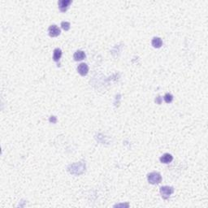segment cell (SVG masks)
<instances>
[{
  "mask_svg": "<svg viewBox=\"0 0 208 208\" xmlns=\"http://www.w3.org/2000/svg\"><path fill=\"white\" fill-rule=\"evenodd\" d=\"M172 160H173V157L171 154H168V153H166L160 157V162L163 164H170Z\"/></svg>",
  "mask_w": 208,
  "mask_h": 208,
  "instance_id": "8992f818",
  "label": "cell"
},
{
  "mask_svg": "<svg viewBox=\"0 0 208 208\" xmlns=\"http://www.w3.org/2000/svg\"><path fill=\"white\" fill-rule=\"evenodd\" d=\"M61 27H62V29H63L65 31H67V30H70V23L66 22V21H63V22L61 23Z\"/></svg>",
  "mask_w": 208,
  "mask_h": 208,
  "instance_id": "8fae6325",
  "label": "cell"
},
{
  "mask_svg": "<svg viewBox=\"0 0 208 208\" xmlns=\"http://www.w3.org/2000/svg\"><path fill=\"white\" fill-rule=\"evenodd\" d=\"M72 4L71 0H60L58 2V5H59V8L62 12H65L67 11V8L69 7V5Z\"/></svg>",
  "mask_w": 208,
  "mask_h": 208,
  "instance_id": "3957f363",
  "label": "cell"
},
{
  "mask_svg": "<svg viewBox=\"0 0 208 208\" xmlns=\"http://www.w3.org/2000/svg\"><path fill=\"white\" fill-rule=\"evenodd\" d=\"M50 122L56 123V116H51V117L50 118Z\"/></svg>",
  "mask_w": 208,
  "mask_h": 208,
  "instance_id": "7c38bea8",
  "label": "cell"
},
{
  "mask_svg": "<svg viewBox=\"0 0 208 208\" xmlns=\"http://www.w3.org/2000/svg\"><path fill=\"white\" fill-rule=\"evenodd\" d=\"M48 32L49 35H50L51 37H57V36H59L60 33H61L60 28L57 25H53L50 26V27H49Z\"/></svg>",
  "mask_w": 208,
  "mask_h": 208,
  "instance_id": "277c9868",
  "label": "cell"
},
{
  "mask_svg": "<svg viewBox=\"0 0 208 208\" xmlns=\"http://www.w3.org/2000/svg\"><path fill=\"white\" fill-rule=\"evenodd\" d=\"M62 56V51L60 48L55 49L54 53H53V60L56 62H59Z\"/></svg>",
  "mask_w": 208,
  "mask_h": 208,
  "instance_id": "9c48e42d",
  "label": "cell"
},
{
  "mask_svg": "<svg viewBox=\"0 0 208 208\" xmlns=\"http://www.w3.org/2000/svg\"><path fill=\"white\" fill-rule=\"evenodd\" d=\"M151 44L155 48H160L163 45V41L160 37H154L151 41Z\"/></svg>",
  "mask_w": 208,
  "mask_h": 208,
  "instance_id": "ba28073f",
  "label": "cell"
},
{
  "mask_svg": "<svg viewBox=\"0 0 208 208\" xmlns=\"http://www.w3.org/2000/svg\"><path fill=\"white\" fill-rule=\"evenodd\" d=\"M147 179H148V181L150 184H152V185H157V184H160V182L162 181V176L159 172H156V171H153L149 173L147 176Z\"/></svg>",
  "mask_w": 208,
  "mask_h": 208,
  "instance_id": "6da1fadb",
  "label": "cell"
},
{
  "mask_svg": "<svg viewBox=\"0 0 208 208\" xmlns=\"http://www.w3.org/2000/svg\"><path fill=\"white\" fill-rule=\"evenodd\" d=\"M164 101L167 103H171V102H172V100H173V96L171 95V93H166L165 95H164Z\"/></svg>",
  "mask_w": 208,
  "mask_h": 208,
  "instance_id": "30bf717a",
  "label": "cell"
},
{
  "mask_svg": "<svg viewBox=\"0 0 208 208\" xmlns=\"http://www.w3.org/2000/svg\"><path fill=\"white\" fill-rule=\"evenodd\" d=\"M86 57V53L82 51H77L75 52L74 55H73V59L75 60V61H81L83 60Z\"/></svg>",
  "mask_w": 208,
  "mask_h": 208,
  "instance_id": "52a82bcc",
  "label": "cell"
},
{
  "mask_svg": "<svg viewBox=\"0 0 208 208\" xmlns=\"http://www.w3.org/2000/svg\"><path fill=\"white\" fill-rule=\"evenodd\" d=\"M77 72H79V74L82 75V76H86L89 72L88 65L85 63H82L81 64H79L77 67Z\"/></svg>",
  "mask_w": 208,
  "mask_h": 208,
  "instance_id": "5b68a950",
  "label": "cell"
},
{
  "mask_svg": "<svg viewBox=\"0 0 208 208\" xmlns=\"http://www.w3.org/2000/svg\"><path fill=\"white\" fill-rule=\"evenodd\" d=\"M174 192V188L171 186H162L160 188V194L163 198L167 199Z\"/></svg>",
  "mask_w": 208,
  "mask_h": 208,
  "instance_id": "7a4b0ae2",
  "label": "cell"
}]
</instances>
